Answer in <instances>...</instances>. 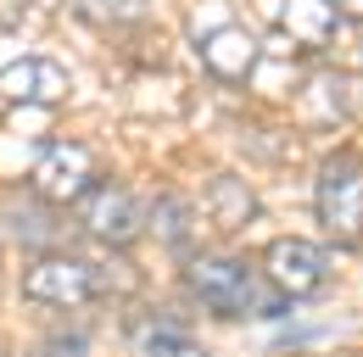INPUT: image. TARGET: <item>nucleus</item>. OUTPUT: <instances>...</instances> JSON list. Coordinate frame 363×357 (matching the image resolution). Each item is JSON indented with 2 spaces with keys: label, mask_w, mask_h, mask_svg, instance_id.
I'll use <instances>...</instances> for the list:
<instances>
[{
  "label": "nucleus",
  "mask_w": 363,
  "mask_h": 357,
  "mask_svg": "<svg viewBox=\"0 0 363 357\" xmlns=\"http://www.w3.org/2000/svg\"><path fill=\"white\" fill-rule=\"evenodd\" d=\"M184 290L213 307L218 318H285V296L269 285V273L240 257H224V251H201L179 268Z\"/></svg>",
  "instance_id": "nucleus-1"
},
{
  "label": "nucleus",
  "mask_w": 363,
  "mask_h": 357,
  "mask_svg": "<svg viewBox=\"0 0 363 357\" xmlns=\"http://www.w3.org/2000/svg\"><path fill=\"white\" fill-rule=\"evenodd\" d=\"M313 218L335 246H363V157L335 151V157L318 162Z\"/></svg>",
  "instance_id": "nucleus-2"
},
{
  "label": "nucleus",
  "mask_w": 363,
  "mask_h": 357,
  "mask_svg": "<svg viewBox=\"0 0 363 357\" xmlns=\"http://www.w3.org/2000/svg\"><path fill=\"white\" fill-rule=\"evenodd\" d=\"M23 296L28 302H40V307H90L95 296H101V279L90 273L84 257H67V251H50V257H34L28 273H23Z\"/></svg>",
  "instance_id": "nucleus-3"
},
{
  "label": "nucleus",
  "mask_w": 363,
  "mask_h": 357,
  "mask_svg": "<svg viewBox=\"0 0 363 357\" xmlns=\"http://www.w3.org/2000/svg\"><path fill=\"white\" fill-rule=\"evenodd\" d=\"M79 201H84V229H90L101 246H129V240L145 234V207H140V196L129 184L101 178V184H90Z\"/></svg>",
  "instance_id": "nucleus-4"
},
{
  "label": "nucleus",
  "mask_w": 363,
  "mask_h": 357,
  "mask_svg": "<svg viewBox=\"0 0 363 357\" xmlns=\"http://www.w3.org/2000/svg\"><path fill=\"white\" fill-rule=\"evenodd\" d=\"M95 184V157L79 140H50L34 162V196L40 201H79Z\"/></svg>",
  "instance_id": "nucleus-5"
},
{
  "label": "nucleus",
  "mask_w": 363,
  "mask_h": 357,
  "mask_svg": "<svg viewBox=\"0 0 363 357\" xmlns=\"http://www.w3.org/2000/svg\"><path fill=\"white\" fill-rule=\"evenodd\" d=\"M263 273H269V285L285 302H296V296H313L318 285L330 279V257L318 251L313 240L285 234V240H274L269 251H263Z\"/></svg>",
  "instance_id": "nucleus-6"
},
{
  "label": "nucleus",
  "mask_w": 363,
  "mask_h": 357,
  "mask_svg": "<svg viewBox=\"0 0 363 357\" xmlns=\"http://www.w3.org/2000/svg\"><path fill=\"white\" fill-rule=\"evenodd\" d=\"M67 95V73L45 62V56H28V62H11L0 67V101H40V106H56Z\"/></svg>",
  "instance_id": "nucleus-7"
},
{
  "label": "nucleus",
  "mask_w": 363,
  "mask_h": 357,
  "mask_svg": "<svg viewBox=\"0 0 363 357\" xmlns=\"http://www.w3.org/2000/svg\"><path fill=\"white\" fill-rule=\"evenodd\" d=\"M129 341H135V357H207V346L184 335V324L174 318H145L129 329Z\"/></svg>",
  "instance_id": "nucleus-8"
},
{
  "label": "nucleus",
  "mask_w": 363,
  "mask_h": 357,
  "mask_svg": "<svg viewBox=\"0 0 363 357\" xmlns=\"http://www.w3.org/2000/svg\"><path fill=\"white\" fill-rule=\"evenodd\" d=\"M279 28L296 45H324L335 34V0H285L279 6Z\"/></svg>",
  "instance_id": "nucleus-9"
},
{
  "label": "nucleus",
  "mask_w": 363,
  "mask_h": 357,
  "mask_svg": "<svg viewBox=\"0 0 363 357\" xmlns=\"http://www.w3.org/2000/svg\"><path fill=\"white\" fill-rule=\"evenodd\" d=\"M201 50H207L213 73H218V79H235V84H240V79L252 73V62H257V45L246 40L240 28H218V34H207Z\"/></svg>",
  "instance_id": "nucleus-10"
},
{
  "label": "nucleus",
  "mask_w": 363,
  "mask_h": 357,
  "mask_svg": "<svg viewBox=\"0 0 363 357\" xmlns=\"http://www.w3.org/2000/svg\"><path fill=\"white\" fill-rule=\"evenodd\" d=\"M145 229H151L168 251H184V246H190V234H196L190 201H184V196H157V207L145 212Z\"/></svg>",
  "instance_id": "nucleus-11"
},
{
  "label": "nucleus",
  "mask_w": 363,
  "mask_h": 357,
  "mask_svg": "<svg viewBox=\"0 0 363 357\" xmlns=\"http://www.w3.org/2000/svg\"><path fill=\"white\" fill-rule=\"evenodd\" d=\"M213 207H218L224 229H240V223L252 218V196H246L235 178H213Z\"/></svg>",
  "instance_id": "nucleus-12"
},
{
  "label": "nucleus",
  "mask_w": 363,
  "mask_h": 357,
  "mask_svg": "<svg viewBox=\"0 0 363 357\" xmlns=\"http://www.w3.org/2000/svg\"><path fill=\"white\" fill-rule=\"evenodd\" d=\"M79 11L90 23H140L145 17V0H79Z\"/></svg>",
  "instance_id": "nucleus-13"
},
{
  "label": "nucleus",
  "mask_w": 363,
  "mask_h": 357,
  "mask_svg": "<svg viewBox=\"0 0 363 357\" xmlns=\"http://www.w3.org/2000/svg\"><path fill=\"white\" fill-rule=\"evenodd\" d=\"M341 6H352V11H363V0H341Z\"/></svg>",
  "instance_id": "nucleus-14"
}]
</instances>
